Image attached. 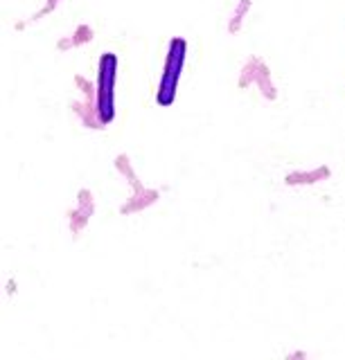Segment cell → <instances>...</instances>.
<instances>
[{"instance_id": "6da1fadb", "label": "cell", "mask_w": 345, "mask_h": 360, "mask_svg": "<svg viewBox=\"0 0 345 360\" xmlns=\"http://www.w3.org/2000/svg\"><path fill=\"white\" fill-rule=\"evenodd\" d=\"M185 52H187V43L183 39H172L170 48H167V59H165V70L158 84V93H156V101L158 106L167 108L174 104L176 99V90H179V79L185 65Z\"/></svg>"}, {"instance_id": "7a4b0ae2", "label": "cell", "mask_w": 345, "mask_h": 360, "mask_svg": "<svg viewBox=\"0 0 345 360\" xmlns=\"http://www.w3.org/2000/svg\"><path fill=\"white\" fill-rule=\"evenodd\" d=\"M115 77H118V56L102 54L97 75V115L102 124H111L115 117Z\"/></svg>"}]
</instances>
